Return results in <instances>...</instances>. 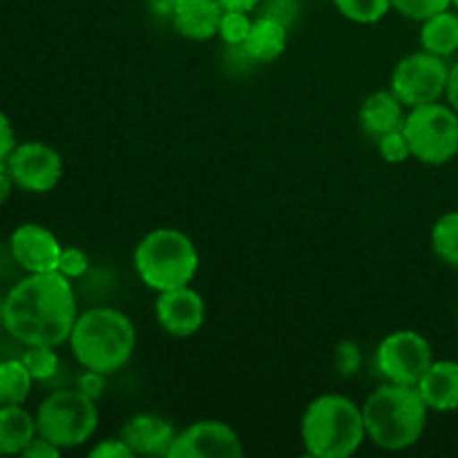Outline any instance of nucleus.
Segmentation results:
<instances>
[{"label": "nucleus", "instance_id": "f257e3e1", "mask_svg": "<svg viewBox=\"0 0 458 458\" xmlns=\"http://www.w3.org/2000/svg\"><path fill=\"white\" fill-rule=\"evenodd\" d=\"M79 318L72 280L58 271L27 273L3 300V327L25 347H61Z\"/></svg>", "mask_w": 458, "mask_h": 458}, {"label": "nucleus", "instance_id": "f03ea898", "mask_svg": "<svg viewBox=\"0 0 458 458\" xmlns=\"http://www.w3.org/2000/svg\"><path fill=\"white\" fill-rule=\"evenodd\" d=\"M428 414L419 389L410 385L385 383L362 403L367 438L387 452H403L416 445L428 428Z\"/></svg>", "mask_w": 458, "mask_h": 458}, {"label": "nucleus", "instance_id": "7ed1b4c3", "mask_svg": "<svg viewBox=\"0 0 458 458\" xmlns=\"http://www.w3.org/2000/svg\"><path fill=\"white\" fill-rule=\"evenodd\" d=\"M67 343L83 369L112 376L123 369L132 358L137 329L119 309L94 307L79 313Z\"/></svg>", "mask_w": 458, "mask_h": 458}, {"label": "nucleus", "instance_id": "20e7f679", "mask_svg": "<svg viewBox=\"0 0 458 458\" xmlns=\"http://www.w3.org/2000/svg\"><path fill=\"white\" fill-rule=\"evenodd\" d=\"M300 437L309 456H353L367 438L362 405L343 394H322L304 410Z\"/></svg>", "mask_w": 458, "mask_h": 458}, {"label": "nucleus", "instance_id": "39448f33", "mask_svg": "<svg viewBox=\"0 0 458 458\" xmlns=\"http://www.w3.org/2000/svg\"><path fill=\"white\" fill-rule=\"evenodd\" d=\"M134 271L148 289L168 291L186 286L199 271V250L177 228H155L141 237L132 255Z\"/></svg>", "mask_w": 458, "mask_h": 458}, {"label": "nucleus", "instance_id": "423d86ee", "mask_svg": "<svg viewBox=\"0 0 458 458\" xmlns=\"http://www.w3.org/2000/svg\"><path fill=\"white\" fill-rule=\"evenodd\" d=\"M34 416L40 437L63 452L85 445L98 429L97 401L79 387L52 392L40 403Z\"/></svg>", "mask_w": 458, "mask_h": 458}, {"label": "nucleus", "instance_id": "0eeeda50", "mask_svg": "<svg viewBox=\"0 0 458 458\" xmlns=\"http://www.w3.org/2000/svg\"><path fill=\"white\" fill-rule=\"evenodd\" d=\"M414 159L425 165H445L458 155V112L450 103L434 101L411 107L403 125Z\"/></svg>", "mask_w": 458, "mask_h": 458}, {"label": "nucleus", "instance_id": "6e6552de", "mask_svg": "<svg viewBox=\"0 0 458 458\" xmlns=\"http://www.w3.org/2000/svg\"><path fill=\"white\" fill-rule=\"evenodd\" d=\"M450 65L445 58L429 54L425 49L407 54L398 61L392 72V92L396 94L405 107L428 106L445 97Z\"/></svg>", "mask_w": 458, "mask_h": 458}, {"label": "nucleus", "instance_id": "1a4fd4ad", "mask_svg": "<svg viewBox=\"0 0 458 458\" xmlns=\"http://www.w3.org/2000/svg\"><path fill=\"white\" fill-rule=\"evenodd\" d=\"M434 362V352L423 334L411 329L394 331L376 349V367L387 383L416 387Z\"/></svg>", "mask_w": 458, "mask_h": 458}, {"label": "nucleus", "instance_id": "9d476101", "mask_svg": "<svg viewBox=\"0 0 458 458\" xmlns=\"http://www.w3.org/2000/svg\"><path fill=\"white\" fill-rule=\"evenodd\" d=\"M7 165L16 188L34 195L52 192L63 177L61 152L43 141L18 143L7 157Z\"/></svg>", "mask_w": 458, "mask_h": 458}, {"label": "nucleus", "instance_id": "9b49d317", "mask_svg": "<svg viewBox=\"0 0 458 458\" xmlns=\"http://www.w3.org/2000/svg\"><path fill=\"white\" fill-rule=\"evenodd\" d=\"M240 434L222 420H197L174 437L168 458H242Z\"/></svg>", "mask_w": 458, "mask_h": 458}, {"label": "nucleus", "instance_id": "f8f14e48", "mask_svg": "<svg viewBox=\"0 0 458 458\" xmlns=\"http://www.w3.org/2000/svg\"><path fill=\"white\" fill-rule=\"evenodd\" d=\"M155 316L161 329L173 338H192L206 322V302L191 284L161 291L155 302Z\"/></svg>", "mask_w": 458, "mask_h": 458}, {"label": "nucleus", "instance_id": "ddd939ff", "mask_svg": "<svg viewBox=\"0 0 458 458\" xmlns=\"http://www.w3.org/2000/svg\"><path fill=\"white\" fill-rule=\"evenodd\" d=\"M9 250L18 267L25 268L27 273H49L56 271L63 246L47 226L27 222L12 233Z\"/></svg>", "mask_w": 458, "mask_h": 458}, {"label": "nucleus", "instance_id": "4468645a", "mask_svg": "<svg viewBox=\"0 0 458 458\" xmlns=\"http://www.w3.org/2000/svg\"><path fill=\"white\" fill-rule=\"evenodd\" d=\"M119 437L128 443L134 456H168L177 429L164 416L143 411L125 420Z\"/></svg>", "mask_w": 458, "mask_h": 458}, {"label": "nucleus", "instance_id": "2eb2a0df", "mask_svg": "<svg viewBox=\"0 0 458 458\" xmlns=\"http://www.w3.org/2000/svg\"><path fill=\"white\" fill-rule=\"evenodd\" d=\"M222 13L224 7L219 0H177L170 21L179 36L204 43L217 36Z\"/></svg>", "mask_w": 458, "mask_h": 458}, {"label": "nucleus", "instance_id": "dca6fc26", "mask_svg": "<svg viewBox=\"0 0 458 458\" xmlns=\"http://www.w3.org/2000/svg\"><path fill=\"white\" fill-rule=\"evenodd\" d=\"M405 106L392 89H378L362 101L358 110V123L369 139L378 141L394 130L405 125Z\"/></svg>", "mask_w": 458, "mask_h": 458}, {"label": "nucleus", "instance_id": "f3484780", "mask_svg": "<svg viewBox=\"0 0 458 458\" xmlns=\"http://www.w3.org/2000/svg\"><path fill=\"white\" fill-rule=\"evenodd\" d=\"M429 411L450 414L458 410V362L434 360L416 385Z\"/></svg>", "mask_w": 458, "mask_h": 458}, {"label": "nucleus", "instance_id": "a211bd4d", "mask_svg": "<svg viewBox=\"0 0 458 458\" xmlns=\"http://www.w3.org/2000/svg\"><path fill=\"white\" fill-rule=\"evenodd\" d=\"M286 43H289V27L273 18L258 16L242 45L258 65H268L286 52Z\"/></svg>", "mask_w": 458, "mask_h": 458}, {"label": "nucleus", "instance_id": "6ab92c4d", "mask_svg": "<svg viewBox=\"0 0 458 458\" xmlns=\"http://www.w3.org/2000/svg\"><path fill=\"white\" fill-rule=\"evenodd\" d=\"M36 416L22 405H0V454L21 456L36 438Z\"/></svg>", "mask_w": 458, "mask_h": 458}, {"label": "nucleus", "instance_id": "aec40b11", "mask_svg": "<svg viewBox=\"0 0 458 458\" xmlns=\"http://www.w3.org/2000/svg\"><path fill=\"white\" fill-rule=\"evenodd\" d=\"M420 47L429 54H437V56L447 58L452 54L458 52V13L445 12L434 13V16L425 18L420 22L419 31Z\"/></svg>", "mask_w": 458, "mask_h": 458}, {"label": "nucleus", "instance_id": "412c9836", "mask_svg": "<svg viewBox=\"0 0 458 458\" xmlns=\"http://www.w3.org/2000/svg\"><path fill=\"white\" fill-rule=\"evenodd\" d=\"M36 380L21 358L0 362V405H25Z\"/></svg>", "mask_w": 458, "mask_h": 458}, {"label": "nucleus", "instance_id": "4be33fe9", "mask_svg": "<svg viewBox=\"0 0 458 458\" xmlns=\"http://www.w3.org/2000/svg\"><path fill=\"white\" fill-rule=\"evenodd\" d=\"M432 250L445 267L458 271V210L437 219L432 228Z\"/></svg>", "mask_w": 458, "mask_h": 458}, {"label": "nucleus", "instance_id": "5701e85b", "mask_svg": "<svg viewBox=\"0 0 458 458\" xmlns=\"http://www.w3.org/2000/svg\"><path fill=\"white\" fill-rule=\"evenodd\" d=\"M347 21L358 25H374L392 12V0H331Z\"/></svg>", "mask_w": 458, "mask_h": 458}, {"label": "nucleus", "instance_id": "b1692460", "mask_svg": "<svg viewBox=\"0 0 458 458\" xmlns=\"http://www.w3.org/2000/svg\"><path fill=\"white\" fill-rule=\"evenodd\" d=\"M56 347H45V344H36V347H27L21 360L30 369L31 378L36 383H45V380L54 378L58 371V353L54 352Z\"/></svg>", "mask_w": 458, "mask_h": 458}, {"label": "nucleus", "instance_id": "393cba45", "mask_svg": "<svg viewBox=\"0 0 458 458\" xmlns=\"http://www.w3.org/2000/svg\"><path fill=\"white\" fill-rule=\"evenodd\" d=\"M253 27V18L246 12H226L224 9L222 21H219L217 36L224 45H242Z\"/></svg>", "mask_w": 458, "mask_h": 458}, {"label": "nucleus", "instance_id": "a878e982", "mask_svg": "<svg viewBox=\"0 0 458 458\" xmlns=\"http://www.w3.org/2000/svg\"><path fill=\"white\" fill-rule=\"evenodd\" d=\"M452 7V0H392V9L410 21L423 22L425 18L441 13Z\"/></svg>", "mask_w": 458, "mask_h": 458}, {"label": "nucleus", "instance_id": "bb28decb", "mask_svg": "<svg viewBox=\"0 0 458 458\" xmlns=\"http://www.w3.org/2000/svg\"><path fill=\"white\" fill-rule=\"evenodd\" d=\"M376 146H378L380 157L387 164H403V161H407L411 157L410 143H407V137L403 130H394V132L385 134V137H380L376 141Z\"/></svg>", "mask_w": 458, "mask_h": 458}, {"label": "nucleus", "instance_id": "cd10ccee", "mask_svg": "<svg viewBox=\"0 0 458 458\" xmlns=\"http://www.w3.org/2000/svg\"><path fill=\"white\" fill-rule=\"evenodd\" d=\"M89 268V258L83 249L79 246H63L61 258H58L56 271L61 276H65L67 280H79L88 273Z\"/></svg>", "mask_w": 458, "mask_h": 458}, {"label": "nucleus", "instance_id": "c85d7f7f", "mask_svg": "<svg viewBox=\"0 0 458 458\" xmlns=\"http://www.w3.org/2000/svg\"><path fill=\"white\" fill-rule=\"evenodd\" d=\"M258 12L259 16L273 18L284 27H291L300 16V0H262Z\"/></svg>", "mask_w": 458, "mask_h": 458}, {"label": "nucleus", "instance_id": "c756f323", "mask_svg": "<svg viewBox=\"0 0 458 458\" xmlns=\"http://www.w3.org/2000/svg\"><path fill=\"white\" fill-rule=\"evenodd\" d=\"M222 65L226 67L231 74L240 76V74H249V72H253L258 63L249 56L244 45H226L222 56Z\"/></svg>", "mask_w": 458, "mask_h": 458}, {"label": "nucleus", "instance_id": "7c9ffc66", "mask_svg": "<svg viewBox=\"0 0 458 458\" xmlns=\"http://www.w3.org/2000/svg\"><path fill=\"white\" fill-rule=\"evenodd\" d=\"M360 347L356 343H340L335 347V367H338V374L349 378V376H356L360 371Z\"/></svg>", "mask_w": 458, "mask_h": 458}, {"label": "nucleus", "instance_id": "2f4dec72", "mask_svg": "<svg viewBox=\"0 0 458 458\" xmlns=\"http://www.w3.org/2000/svg\"><path fill=\"white\" fill-rule=\"evenodd\" d=\"M88 454L92 458H132L134 452L130 450V445L123 441V438L112 437V438H106V441H98Z\"/></svg>", "mask_w": 458, "mask_h": 458}, {"label": "nucleus", "instance_id": "473e14b6", "mask_svg": "<svg viewBox=\"0 0 458 458\" xmlns=\"http://www.w3.org/2000/svg\"><path fill=\"white\" fill-rule=\"evenodd\" d=\"M106 378L107 376L101 374V371L83 369V374H81L79 380H76V387L97 401V398H101L103 392H106Z\"/></svg>", "mask_w": 458, "mask_h": 458}, {"label": "nucleus", "instance_id": "72a5a7b5", "mask_svg": "<svg viewBox=\"0 0 458 458\" xmlns=\"http://www.w3.org/2000/svg\"><path fill=\"white\" fill-rule=\"evenodd\" d=\"M61 454H63L61 447H56L52 441H47V438H43L40 434H36L34 441L22 450L21 456L22 458H58Z\"/></svg>", "mask_w": 458, "mask_h": 458}, {"label": "nucleus", "instance_id": "f704fd0d", "mask_svg": "<svg viewBox=\"0 0 458 458\" xmlns=\"http://www.w3.org/2000/svg\"><path fill=\"white\" fill-rule=\"evenodd\" d=\"M16 146V130H13L12 119L0 110V161H7V157L12 155Z\"/></svg>", "mask_w": 458, "mask_h": 458}, {"label": "nucleus", "instance_id": "c9c22d12", "mask_svg": "<svg viewBox=\"0 0 458 458\" xmlns=\"http://www.w3.org/2000/svg\"><path fill=\"white\" fill-rule=\"evenodd\" d=\"M13 188H16V183H13L12 173H9L7 161H0V206L12 197Z\"/></svg>", "mask_w": 458, "mask_h": 458}, {"label": "nucleus", "instance_id": "e433bc0d", "mask_svg": "<svg viewBox=\"0 0 458 458\" xmlns=\"http://www.w3.org/2000/svg\"><path fill=\"white\" fill-rule=\"evenodd\" d=\"M445 98L452 107L458 112V61L450 67V79H447Z\"/></svg>", "mask_w": 458, "mask_h": 458}, {"label": "nucleus", "instance_id": "4c0bfd02", "mask_svg": "<svg viewBox=\"0 0 458 458\" xmlns=\"http://www.w3.org/2000/svg\"><path fill=\"white\" fill-rule=\"evenodd\" d=\"M222 3V7L226 9V12H255V9L259 7V3L262 0H219Z\"/></svg>", "mask_w": 458, "mask_h": 458}, {"label": "nucleus", "instance_id": "58836bf2", "mask_svg": "<svg viewBox=\"0 0 458 458\" xmlns=\"http://www.w3.org/2000/svg\"><path fill=\"white\" fill-rule=\"evenodd\" d=\"M148 4H150V12L155 13V16L170 18L173 16V9L174 4H177V0H148Z\"/></svg>", "mask_w": 458, "mask_h": 458}, {"label": "nucleus", "instance_id": "ea45409f", "mask_svg": "<svg viewBox=\"0 0 458 458\" xmlns=\"http://www.w3.org/2000/svg\"><path fill=\"white\" fill-rule=\"evenodd\" d=\"M452 7L458 9V0H452Z\"/></svg>", "mask_w": 458, "mask_h": 458}, {"label": "nucleus", "instance_id": "a19ab883", "mask_svg": "<svg viewBox=\"0 0 458 458\" xmlns=\"http://www.w3.org/2000/svg\"><path fill=\"white\" fill-rule=\"evenodd\" d=\"M456 322H458V309H456Z\"/></svg>", "mask_w": 458, "mask_h": 458}]
</instances>
